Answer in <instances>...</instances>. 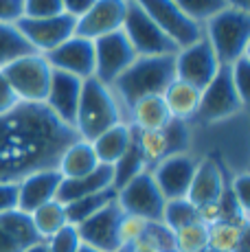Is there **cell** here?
<instances>
[{"mask_svg": "<svg viewBox=\"0 0 250 252\" xmlns=\"http://www.w3.org/2000/svg\"><path fill=\"white\" fill-rule=\"evenodd\" d=\"M31 221L35 226V232L40 235V239H49L51 235H55L60 228H64L68 224V217H66V206L62 202L53 200L49 204L35 208L31 213Z\"/></svg>", "mask_w": 250, "mask_h": 252, "instance_id": "4316f807", "label": "cell"}, {"mask_svg": "<svg viewBox=\"0 0 250 252\" xmlns=\"http://www.w3.org/2000/svg\"><path fill=\"white\" fill-rule=\"evenodd\" d=\"M18 208V182H0V215Z\"/></svg>", "mask_w": 250, "mask_h": 252, "instance_id": "f35d334b", "label": "cell"}, {"mask_svg": "<svg viewBox=\"0 0 250 252\" xmlns=\"http://www.w3.org/2000/svg\"><path fill=\"white\" fill-rule=\"evenodd\" d=\"M174 2L180 7V11L187 18H191L198 24H204L209 18H213L215 13L226 9L224 0H174Z\"/></svg>", "mask_w": 250, "mask_h": 252, "instance_id": "d6a6232c", "label": "cell"}, {"mask_svg": "<svg viewBox=\"0 0 250 252\" xmlns=\"http://www.w3.org/2000/svg\"><path fill=\"white\" fill-rule=\"evenodd\" d=\"M44 241L49 246V252H77L81 248V237L77 232V226L73 224H66L64 228H60Z\"/></svg>", "mask_w": 250, "mask_h": 252, "instance_id": "836d02e7", "label": "cell"}, {"mask_svg": "<svg viewBox=\"0 0 250 252\" xmlns=\"http://www.w3.org/2000/svg\"><path fill=\"white\" fill-rule=\"evenodd\" d=\"M127 13V0H94L93 7L77 18L75 35L86 40H97L108 33L121 31Z\"/></svg>", "mask_w": 250, "mask_h": 252, "instance_id": "9a60e30c", "label": "cell"}, {"mask_svg": "<svg viewBox=\"0 0 250 252\" xmlns=\"http://www.w3.org/2000/svg\"><path fill=\"white\" fill-rule=\"evenodd\" d=\"M121 31L129 40L138 57H158V55H176L178 46L156 22L138 7L134 0H127V13Z\"/></svg>", "mask_w": 250, "mask_h": 252, "instance_id": "8992f818", "label": "cell"}, {"mask_svg": "<svg viewBox=\"0 0 250 252\" xmlns=\"http://www.w3.org/2000/svg\"><path fill=\"white\" fill-rule=\"evenodd\" d=\"M60 184H62V176L55 167L29 173L27 178H22L18 182V208L31 215L35 208L55 200Z\"/></svg>", "mask_w": 250, "mask_h": 252, "instance_id": "e0dca14e", "label": "cell"}, {"mask_svg": "<svg viewBox=\"0 0 250 252\" xmlns=\"http://www.w3.org/2000/svg\"><path fill=\"white\" fill-rule=\"evenodd\" d=\"M77 252H99V250H94V248H90V246L81 244V248H79V250H77Z\"/></svg>", "mask_w": 250, "mask_h": 252, "instance_id": "7dc6e473", "label": "cell"}, {"mask_svg": "<svg viewBox=\"0 0 250 252\" xmlns=\"http://www.w3.org/2000/svg\"><path fill=\"white\" fill-rule=\"evenodd\" d=\"M147 224H150V221H145L143 217L123 213L121 221H119V244L121 246H132L134 241H138L143 235H145Z\"/></svg>", "mask_w": 250, "mask_h": 252, "instance_id": "e575fe53", "label": "cell"}, {"mask_svg": "<svg viewBox=\"0 0 250 252\" xmlns=\"http://www.w3.org/2000/svg\"><path fill=\"white\" fill-rule=\"evenodd\" d=\"M176 79L174 55H158V57H136L127 70L114 81V96L121 103L125 119L127 112L138 99L150 94H162L165 88Z\"/></svg>", "mask_w": 250, "mask_h": 252, "instance_id": "3957f363", "label": "cell"}, {"mask_svg": "<svg viewBox=\"0 0 250 252\" xmlns=\"http://www.w3.org/2000/svg\"><path fill=\"white\" fill-rule=\"evenodd\" d=\"M105 189H114L112 187V167L108 164H99L93 173L81 178H70V180H64L62 178L60 191H57V202L62 204H70L75 200H81V197L94 195L99 191H105Z\"/></svg>", "mask_w": 250, "mask_h": 252, "instance_id": "44dd1931", "label": "cell"}, {"mask_svg": "<svg viewBox=\"0 0 250 252\" xmlns=\"http://www.w3.org/2000/svg\"><path fill=\"white\" fill-rule=\"evenodd\" d=\"M99 167V160L94 156V149L88 140L75 138L68 147L62 152L60 160H57V171L64 180H70V178H81L93 173L94 169Z\"/></svg>", "mask_w": 250, "mask_h": 252, "instance_id": "603a6c76", "label": "cell"}, {"mask_svg": "<svg viewBox=\"0 0 250 252\" xmlns=\"http://www.w3.org/2000/svg\"><path fill=\"white\" fill-rule=\"evenodd\" d=\"M171 121L174 119H171L169 110H167L162 94L143 96L127 112V123L138 132H160Z\"/></svg>", "mask_w": 250, "mask_h": 252, "instance_id": "ffe728a7", "label": "cell"}, {"mask_svg": "<svg viewBox=\"0 0 250 252\" xmlns=\"http://www.w3.org/2000/svg\"><path fill=\"white\" fill-rule=\"evenodd\" d=\"M248 184H250V178L248 173H242V176H237L233 180V187H230V195H233L235 204H237V208L244 213V215H248Z\"/></svg>", "mask_w": 250, "mask_h": 252, "instance_id": "74e56055", "label": "cell"}, {"mask_svg": "<svg viewBox=\"0 0 250 252\" xmlns=\"http://www.w3.org/2000/svg\"><path fill=\"white\" fill-rule=\"evenodd\" d=\"M93 44H94V79H99L105 86H112L138 57L123 31H114L103 37H97Z\"/></svg>", "mask_w": 250, "mask_h": 252, "instance_id": "30bf717a", "label": "cell"}, {"mask_svg": "<svg viewBox=\"0 0 250 252\" xmlns=\"http://www.w3.org/2000/svg\"><path fill=\"white\" fill-rule=\"evenodd\" d=\"M93 2L94 0H62V9H64V13H68V16L81 18L93 7Z\"/></svg>", "mask_w": 250, "mask_h": 252, "instance_id": "b9f144b4", "label": "cell"}, {"mask_svg": "<svg viewBox=\"0 0 250 252\" xmlns=\"http://www.w3.org/2000/svg\"><path fill=\"white\" fill-rule=\"evenodd\" d=\"M224 193H226V180L218 160L215 158H202V160H198L193 180H191V187L187 191V200L195 208H200L204 204L219 202L224 197Z\"/></svg>", "mask_w": 250, "mask_h": 252, "instance_id": "d6986e66", "label": "cell"}, {"mask_svg": "<svg viewBox=\"0 0 250 252\" xmlns=\"http://www.w3.org/2000/svg\"><path fill=\"white\" fill-rule=\"evenodd\" d=\"M152 18L178 48H185L202 37V24L193 22L180 11L174 0H134Z\"/></svg>", "mask_w": 250, "mask_h": 252, "instance_id": "7c38bea8", "label": "cell"}, {"mask_svg": "<svg viewBox=\"0 0 250 252\" xmlns=\"http://www.w3.org/2000/svg\"><path fill=\"white\" fill-rule=\"evenodd\" d=\"M22 18V0H0V22H16Z\"/></svg>", "mask_w": 250, "mask_h": 252, "instance_id": "60d3db41", "label": "cell"}, {"mask_svg": "<svg viewBox=\"0 0 250 252\" xmlns=\"http://www.w3.org/2000/svg\"><path fill=\"white\" fill-rule=\"evenodd\" d=\"M20 103H44L53 68L42 53H29L2 68Z\"/></svg>", "mask_w": 250, "mask_h": 252, "instance_id": "5b68a950", "label": "cell"}, {"mask_svg": "<svg viewBox=\"0 0 250 252\" xmlns=\"http://www.w3.org/2000/svg\"><path fill=\"white\" fill-rule=\"evenodd\" d=\"M226 7L242 9V11H250V0H224Z\"/></svg>", "mask_w": 250, "mask_h": 252, "instance_id": "f6af8a7d", "label": "cell"}, {"mask_svg": "<svg viewBox=\"0 0 250 252\" xmlns=\"http://www.w3.org/2000/svg\"><path fill=\"white\" fill-rule=\"evenodd\" d=\"M22 250L25 248L0 226V252H22Z\"/></svg>", "mask_w": 250, "mask_h": 252, "instance_id": "ee69618b", "label": "cell"}, {"mask_svg": "<svg viewBox=\"0 0 250 252\" xmlns=\"http://www.w3.org/2000/svg\"><path fill=\"white\" fill-rule=\"evenodd\" d=\"M114 252H132V250H129V246H121V248L114 250Z\"/></svg>", "mask_w": 250, "mask_h": 252, "instance_id": "c3c4849f", "label": "cell"}, {"mask_svg": "<svg viewBox=\"0 0 250 252\" xmlns=\"http://www.w3.org/2000/svg\"><path fill=\"white\" fill-rule=\"evenodd\" d=\"M209 246V232L202 221L174 230V252H202Z\"/></svg>", "mask_w": 250, "mask_h": 252, "instance_id": "1f68e13d", "label": "cell"}, {"mask_svg": "<svg viewBox=\"0 0 250 252\" xmlns=\"http://www.w3.org/2000/svg\"><path fill=\"white\" fill-rule=\"evenodd\" d=\"M13 24L27 40V44L42 55L64 44L77 31V18L68 16V13H60V16L51 18H20Z\"/></svg>", "mask_w": 250, "mask_h": 252, "instance_id": "9c48e42d", "label": "cell"}, {"mask_svg": "<svg viewBox=\"0 0 250 252\" xmlns=\"http://www.w3.org/2000/svg\"><path fill=\"white\" fill-rule=\"evenodd\" d=\"M0 226L13 237L22 248H29V246L35 244V241H42L40 235L35 232L31 215L25 211H20V208H13V211H9V213H2V215H0Z\"/></svg>", "mask_w": 250, "mask_h": 252, "instance_id": "83f0119b", "label": "cell"}, {"mask_svg": "<svg viewBox=\"0 0 250 252\" xmlns=\"http://www.w3.org/2000/svg\"><path fill=\"white\" fill-rule=\"evenodd\" d=\"M117 200V191L114 189H105V191H99L94 195H88V197H81V200H75L70 204H64L66 206V217H68V224H81L86 221L88 217H93L94 213H99L103 206L112 204Z\"/></svg>", "mask_w": 250, "mask_h": 252, "instance_id": "484cf974", "label": "cell"}, {"mask_svg": "<svg viewBox=\"0 0 250 252\" xmlns=\"http://www.w3.org/2000/svg\"><path fill=\"white\" fill-rule=\"evenodd\" d=\"M77 138L44 103H20L0 114V182H20L29 173L57 167Z\"/></svg>", "mask_w": 250, "mask_h": 252, "instance_id": "6da1fadb", "label": "cell"}, {"mask_svg": "<svg viewBox=\"0 0 250 252\" xmlns=\"http://www.w3.org/2000/svg\"><path fill=\"white\" fill-rule=\"evenodd\" d=\"M165 202L167 200L154 182L152 171L138 173L127 184L117 189V204L121 206V211L127 215L143 217L145 221H160Z\"/></svg>", "mask_w": 250, "mask_h": 252, "instance_id": "ba28073f", "label": "cell"}, {"mask_svg": "<svg viewBox=\"0 0 250 252\" xmlns=\"http://www.w3.org/2000/svg\"><path fill=\"white\" fill-rule=\"evenodd\" d=\"M29 53H35V51L27 44V40L20 35L16 24L0 22V70L7 64H11L13 60L29 55Z\"/></svg>", "mask_w": 250, "mask_h": 252, "instance_id": "f546056e", "label": "cell"}, {"mask_svg": "<svg viewBox=\"0 0 250 252\" xmlns=\"http://www.w3.org/2000/svg\"><path fill=\"white\" fill-rule=\"evenodd\" d=\"M64 13L62 0H22V18H51Z\"/></svg>", "mask_w": 250, "mask_h": 252, "instance_id": "8d00e7d4", "label": "cell"}, {"mask_svg": "<svg viewBox=\"0 0 250 252\" xmlns=\"http://www.w3.org/2000/svg\"><path fill=\"white\" fill-rule=\"evenodd\" d=\"M219 62L215 57L211 44L204 40V35L198 42L178 48V53L174 55V70H176V79L187 81V84L195 86L198 90L206 88L213 81V77L219 70Z\"/></svg>", "mask_w": 250, "mask_h": 252, "instance_id": "8fae6325", "label": "cell"}, {"mask_svg": "<svg viewBox=\"0 0 250 252\" xmlns=\"http://www.w3.org/2000/svg\"><path fill=\"white\" fill-rule=\"evenodd\" d=\"M230 79L237 90V94L242 96L244 103H248V92H250V55L239 57L235 64H230Z\"/></svg>", "mask_w": 250, "mask_h": 252, "instance_id": "d590c367", "label": "cell"}, {"mask_svg": "<svg viewBox=\"0 0 250 252\" xmlns=\"http://www.w3.org/2000/svg\"><path fill=\"white\" fill-rule=\"evenodd\" d=\"M121 206L117 200L112 204L103 206L99 213L88 217L86 221L77 224V232L81 237V244L90 246V248L99 252H114L121 248L119 244V221H121Z\"/></svg>", "mask_w": 250, "mask_h": 252, "instance_id": "5bb4252c", "label": "cell"}, {"mask_svg": "<svg viewBox=\"0 0 250 252\" xmlns=\"http://www.w3.org/2000/svg\"><path fill=\"white\" fill-rule=\"evenodd\" d=\"M244 108H246V103L237 94L233 79H230V66H219L213 81L206 88H202L200 108L195 119L204 125H215L237 116Z\"/></svg>", "mask_w": 250, "mask_h": 252, "instance_id": "52a82bcc", "label": "cell"}, {"mask_svg": "<svg viewBox=\"0 0 250 252\" xmlns=\"http://www.w3.org/2000/svg\"><path fill=\"white\" fill-rule=\"evenodd\" d=\"M202 252H218V250H213V248H209V246H206V248L202 250Z\"/></svg>", "mask_w": 250, "mask_h": 252, "instance_id": "681fc988", "label": "cell"}, {"mask_svg": "<svg viewBox=\"0 0 250 252\" xmlns=\"http://www.w3.org/2000/svg\"><path fill=\"white\" fill-rule=\"evenodd\" d=\"M129 250H132V252H162V248L156 244V239L150 237L147 232L138 241H134V244L129 246Z\"/></svg>", "mask_w": 250, "mask_h": 252, "instance_id": "7bdbcfd3", "label": "cell"}, {"mask_svg": "<svg viewBox=\"0 0 250 252\" xmlns=\"http://www.w3.org/2000/svg\"><path fill=\"white\" fill-rule=\"evenodd\" d=\"M22 252H49V246H46V241H35V244H31L29 248H25Z\"/></svg>", "mask_w": 250, "mask_h": 252, "instance_id": "bcb514c9", "label": "cell"}, {"mask_svg": "<svg viewBox=\"0 0 250 252\" xmlns=\"http://www.w3.org/2000/svg\"><path fill=\"white\" fill-rule=\"evenodd\" d=\"M200 96L202 90L180 79H174L162 92V99H165V105L169 110L171 119L180 121V123H189L191 119H195L200 108Z\"/></svg>", "mask_w": 250, "mask_h": 252, "instance_id": "7402d4cb", "label": "cell"}, {"mask_svg": "<svg viewBox=\"0 0 250 252\" xmlns=\"http://www.w3.org/2000/svg\"><path fill=\"white\" fill-rule=\"evenodd\" d=\"M209 248L218 252H248V221L222 220L206 226Z\"/></svg>", "mask_w": 250, "mask_h": 252, "instance_id": "cb8c5ba5", "label": "cell"}, {"mask_svg": "<svg viewBox=\"0 0 250 252\" xmlns=\"http://www.w3.org/2000/svg\"><path fill=\"white\" fill-rule=\"evenodd\" d=\"M81 84H84V81H81L79 77L62 72V70H53L51 86H49V92H46L44 105L62 123L70 125V127H73V123H75L77 105H79Z\"/></svg>", "mask_w": 250, "mask_h": 252, "instance_id": "ac0fdd59", "label": "cell"}, {"mask_svg": "<svg viewBox=\"0 0 250 252\" xmlns=\"http://www.w3.org/2000/svg\"><path fill=\"white\" fill-rule=\"evenodd\" d=\"M16 105H20V101H18V96H16V92H13V88L9 86L7 77H4L2 70H0V114L11 112Z\"/></svg>", "mask_w": 250, "mask_h": 252, "instance_id": "ab89813d", "label": "cell"}, {"mask_svg": "<svg viewBox=\"0 0 250 252\" xmlns=\"http://www.w3.org/2000/svg\"><path fill=\"white\" fill-rule=\"evenodd\" d=\"M132 140H134V127L129 123H119V125H114V127L105 129L103 134H99L90 145H93L99 164L112 167V164L127 152Z\"/></svg>", "mask_w": 250, "mask_h": 252, "instance_id": "d4e9b609", "label": "cell"}, {"mask_svg": "<svg viewBox=\"0 0 250 252\" xmlns=\"http://www.w3.org/2000/svg\"><path fill=\"white\" fill-rule=\"evenodd\" d=\"M53 70H62L79 77L81 81L94 77V44L93 40L73 35L53 51L44 53Z\"/></svg>", "mask_w": 250, "mask_h": 252, "instance_id": "2e32d148", "label": "cell"}, {"mask_svg": "<svg viewBox=\"0 0 250 252\" xmlns=\"http://www.w3.org/2000/svg\"><path fill=\"white\" fill-rule=\"evenodd\" d=\"M119 123H127V119H125V112L119 99L114 96L112 88L101 84L94 77L84 79L73 123L77 138L93 143L99 134H103L105 129L114 127Z\"/></svg>", "mask_w": 250, "mask_h": 252, "instance_id": "7a4b0ae2", "label": "cell"}, {"mask_svg": "<svg viewBox=\"0 0 250 252\" xmlns=\"http://www.w3.org/2000/svg\"><path fill=\"white\" fill-rule=\"evenodd\" d=\"M195 167H198V158L191 156L189 152H178L162 158L150 171L165 200H180V197H187Z\"/></svg>", "mask_w": 250, "mask_h": 252, "instance_id": "4fadbf2b", "label": "cell"}, {"mask_svg": "<svg viewBox=\"0 0 250 252\" xmlns=\"http://www.w3.org/2000/svg\"><path fill=\"white\" fill-rule=\"evenodd\" d=\"M162 224L169 230H178L182 226H189L198 220V208L191 204L187 197H180V200H167L165 208H162Z\"/></svg>", "mask_w": 250, "mask_h": 252, "instance_id": "4dcf8cb0", "label": "cell"}, {"mask_svg": "<svg viewBox=\"0 0 250 252\" xmlns=\"http://www.w3.org/2000/svg\"><path fill=\"white\" fill-rule=\"evenodd\" d=\"M202 35L211 44L222 66H230L248 55L250 46V11L226 7L202 24Z\"/></svg>", "mask_w": 250, "mask_h": 252, "instance_id": "277c9868", "label": "cell"}, {"mask_svg": "<svg viewBox=\"0 0 250 252\" xmlns=\"http://www.w3.org/2000/svg\"><path fill=\"white\" fill-rule=\"evenodd\" d=\"M143 171H150V167H147V162L143 160L136 143L132 140V145L127 147V152L112 164V187H114V191L121 189L123 184H127L132 178H136L138 173H143Z\"/></svg>", "mask_w": 250, "mask_h": 252, "instance_id": "f1b7e54d", "label": "cell"}]
</instances>
